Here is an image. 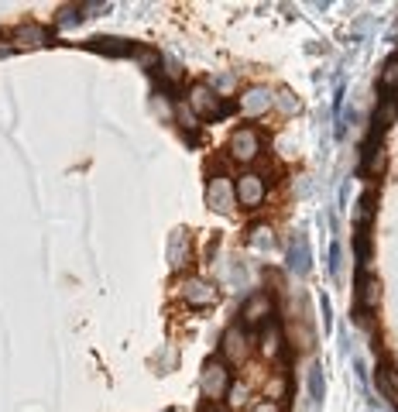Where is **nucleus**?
<instances>
[{
  "label": "nucleus",
  "instance_id": "obj_13",
  "mask_svg": "<svg viewBox=\"0 0 398 412\" xmlns=\"http://www.w3.org/2000/svg\"><path fill=\"white\" fill-rule=\"evenodd\" d=\"M381 89L388 93V96H395L398 93V55H392L388 62H385V69H381Z\"/></svg>",
  "mask_w": 398,
  "mask_h": 412
},
{
  "label": "nucleus",
  "instance_id": "obj_10",
  "mask_svg": "<svg viewBox=\"0 0 398 412\" xmlns=\"http://www.w3.org/2000/svg\"><path fill=\"white\" fill-rule=\"evenodd\" d=\"M272 103H275V96H272L268 89H247V96H240V107H244V114H251V117L265 114Z\"/></svg>",
  "mask_w": 398,
  "mask_h": 412
},
{
  "label": "nucleus",
  "instance_id": "obj_8",
  "mask_svg": "<svg viewBox=\"0 0 398 412\" xmlns=\"http://www.w3.org/2000/svg\"><path fill=\"white\" fill-rule=\"evenodd\" d=\"M209 203L216 206L220 213H230V209H234V203H237L234 186H230L227 179H213V186H209Z\"/></svg>",
  "mask_w": 398,
  "mask_h": 412
},
{
  "label": "nucleus",
  "instance_id": "obj_9",
  "mask_svg": "<svg viewBox=\"0 0 398 412\" xmlns=\"http://www.w3.org/2000/svg\"><path fill=\"white\" fill-rule=\"evenodd\" d=\"M374 378H378V392H381L385 399L398 402V371H395V365H392V361H381L378 371H374Z\"/></svg>",
  "mask_w": 398,
  "mask_h": 412
},
{
  "label": "nucleus",
  "instance_id": "obj_18",
  "mask_svg": "<svg viewBox=\"0 0 398 412\" xmlns=\"http://www.w3.org/2000/svg\"><path fill=\"white\" fill-rule=\"evenodd\" d=\"M254 412H281V402H258Z\"/></svg>",
  "mask_w": 398,
  "mask_h": 412
},
{
  "label": "nucleus",
  "instance_id": "obj_16",
  "mask_svg": "<svg viewBox=\"0 0 398 412\" xmlns=\"http://www.w3.org/2000/svg\"><path fill=\"white\" fill-rule=\"evenodd\" d=\"M17 38H24L28 45H38V41H45V31L41 28H24V31H17Z\"/></svg>",
  "mask_w": 398,
  "mask_h": 412
},
{
  "label": "nucleus",
  "instance_id": "obj_7",
  "mask_svg": "<svg viewBox=\"0 0 398 412\" xmlns=\"http://www.w3.org/2000/svg\"><path fill=\"white\" fill-rule=\"evenodd\" d=\"M378 299H381V282H378V275H360L358 279V309L360 313H371V309H378Z\"/></svg>",
  "mask_w": 398,
  "mask_h": 412
},
{
  "label": "nucleus",
  "instance_id": "obj_19",
  "mask_svg": "<svg viewBox=\"0 0 398 412\" xmlns=\"http://www.w3.org/2000/svg\"><path fill=\"white\" fill-rule=\"evenodd\" d=\"M281 100H279V107L281 110H292V107H295V100H292V93H279Z\"/></svg>",
  "mask_w": 398,
  "mask_h": 412
},
{
  "label": "nucleus",
  "instance_id": "obj_14",
  "mask_svg": "<svg viewBox=\"0 0 398 412\" xmlns=\"http://www.w3.org/2000/svg\"><path fill=\"white\" fill-rule=\"evenodd\" d=\"M395 114H398V96H385V103H381V110L374 117V131H385L388 124L395 121Z\"/></svg>",
  "mask_w": 398,
  "mask_h": 412
},
{
  "label": "nucleus",
  "instance_id": "obj_12",
  "mask_svg": "<svg viewBox=\"0 0 398 412\" xmlns=\"http://www.w3.org/2000/svg\"><path fill=\"white\" fill-rule=\"evenodd\" d=\"M288 265H292V272H309V241L306 237H295V244L288 251Z\"/></svg>",
  "mask_w": 398,
  "mask_h": 412
},
{
  "label": "nucleus",
  "instance_id": "obj_4",
  "mask_svg": "<svg viewBox=\"0 0 398 412\" xmlns=\"http://www.w3.org/2000/svg\"><path fill=\"white\" fill-rule=\"evenodd\" d=\"M234 193H237V203L240 206H258L265 200V179L261 175H240L237 182H234Z\"/></svg>",
  "mask_w": 398,
  "mask_h": 412
},
{
  "label": "nucleus",
  "instance_id": "obj_1",
  "mask_svg": "<svg viewBox=\"0 0 398 412\" xmlns=\"http://www.w3.org/2000/svg\"><path fill=\"white\" fill-rule=\"evenodd\" d=\"M189 107L196 110L199 117H223V114L230 110V107H227V103L209 89V86H202V82L193 86V93H189Z\"/></svg>",
  "mask_w": 398,
  "mask_h": 412
},
{
  "label": "nucleus",
  "instance_id": "obj_5",
  "mask_svg": "<svg viewBox=\"0 0 398 412\" xmlns=\"http://www.w3.org/2000/svg\"><path fill=\"white\" fill-rule=\"evenodd\" d=\"M182 295H186L189 306L202 309V306H213V302H216V286L206 282V279H189V282L182 286Z\"/></svg>",
  "mask_w": 398,
  "mask_h": 412
},
{
  "label": "nucleus",
  "instance_id": "obj_17",
  "mask_svg": "<svg viewBox=\"0 0 398 412\" xmlns=\"http://www.w3.org/2000/svg\"><path fill=\"white\" fill-rule=\"evenodd\" d=\"M313 399H323V378H319V368L313 371Z\"/></svg>",
  "mask_w": 398,
  "mask_h": 412
},
{
  "label": "nucleus",
  "instance_id": "obj_3",
  "mask_svg": "<svg viewBox=\"0 0 398 412\" xmlns=\"http://www.w3.org/2000/svg\"><path fill=\"white\" fill-rule=\"evenodd\" d=\"M258 148H261V141H258V134H254L251 127L234 131V138H230V155H234L237 162H254V159H258Z\"/></svg>",
  "mask_w": 398,
  "mask_h": 412
},
{
  "label": "nucleus",
  "instance_id": "obj_15",
  "mask_svg": "<svg viewBox=\"0 0 398 412\" xmlns=\"http://www.w3.org/2000/svg\"><path fill=\"white\" fill-rule=\"evenodd\" d=\"M279 351H281V333H279V327L272 323V330H268L265 340H261V354H265V358H275Z\"/></svg>",
  "mask_w": 398,
  "mask_h": 412
},
{
  "label": "nucleus",
  "instance_id": "obj_6",
  "mask_svg": "<svg viewBox=\"0 0 398 412\" xmlns=\"http://www.w3.org/2000/svg\"><path fill=\"white\" fill-rule=\"evenodd\" d=\"M240 316H244V323H247V327H261V323L272 316V295H268V292H258V295H251Z\"/></svg>",
  "mask_w": 398,
  "mask_h": 412
},
{
  "label": "nucleus",
  "instance_id": "obj_2",
  "mask_svg": "<svg viewBox=\"0 0 398 412\" xmlns=\"http://www.w3.org/2000/svg\"><path fill=\"white\" fill-rule=\"evenodd\" d=\"M227 388H230V371L223 361H209L206 371H202V392L209 395V399H220V395H227Z\"/></svg>",
  "mask_w": 398,
  "mask_h": 412
},
{
  "label": "nucleus",
  "instance_id": "obj_11",
  "mask_svg": "<svg viewBox=\"0 0 398 412\" xmlns=\"http://www.w3.org/2000/svg\"><path fill=\"white\" fill-rule=\"evenodd\" d=\"M244 351H247V333L240 327H230L223 333V358H227V361H240Z\"/></svg>",
  "mask_w": 398,
  "mask_h": 412
}]
</instances>
